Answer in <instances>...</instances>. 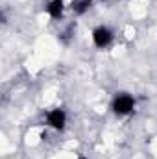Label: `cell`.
<instances>
[{
    "label": "cell",
    "mask_w": 157,
    "mask_h": 159,
    "mask_svg": "<svg viewBox=\"0 0 157 159\" xmlns=\"http://www.w3.org/2000/svg\"><path fill=\"white\" fill-rule=\"evenodd\" d=\"M100 2H105V0H100Z\"/></svg>",
    "instance_id": "6"
},
{
    "label": "cell",
    "mask_w": 157,
    "mask_h": 159,
    "mask_svg": "<svg viewBox=\"0 0 157 159\" xmlns=\"http://www.w3.org/2000/svg\"><path fill=\"white\" fill-rule=\"evenodd\" d=\"M92 6V0H74L72 2V11L76 15H85Z\"/></svg>",
    "instance_id": "5"
},
{
    "label": "cell",
    "mask_w": 157,
    "mask_h": 159,
    "mask_svg": "<svg viewBox=\"0 0 157 159\" xmlns=\"http://www.w3.org/2000/svg\"><path fill=\"white\" fill-rule=\"evenodd\" d=\"M46 13L50 15V19H61L65 13V0H48L46 4Z\"/></svg>",
    "instance_id": "4"
},
{
    "label": "cell",
    "mask_w": 157,
    "mask_h": 159,
    "mask_svg": "<svg viewBox=\"0 0 157 159\" xmlns=\"http://www.w3.org/2000/svg\"><path fill=\"white\" fill-rule=\"evenodd\" d=\"M46 124L48 128L56 129V131H63L67 126V111L61 107H54L46 113Z\"/></svg>",
    "instance_id": "3"
},
{
    "label": "cell",
    "mask_w": 157,
    "mask_h": 159,
    "mask_svg": "<svg viewBox=\"0 0 157 159\" xmlns=\"http://www.w3.org/2000/svg\"><path fill=\"white\" fill-rule=\"evenodd\" d=\"M135 106H137V100L133 94L129 93H117L113 102H111V109L117 117H128L135 111Z\"/></svg>",
    "instance_id": "1"
},
{
    "label": "cell",
    "mask_w": 157,
    "mask_h": 159,
    "mask_svg": "<svg viewBox=\"0 0 157 159\" xmlns=\"http://www.w3.org/2000/svg\"><path fill=\"white\" fill-rule=\"evenodd\" d=\"M91 39H92V44L96 48H107L113 43V39H115V34H113V30L109 26H104L102 24V26H96L92 30Z\"/></svg>",
    "instance_id": "2"
}]
</instances>
